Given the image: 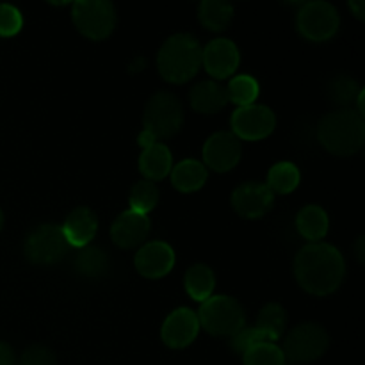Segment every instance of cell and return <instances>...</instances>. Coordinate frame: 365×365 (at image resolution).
<instances>
[{
    "label": "cell",
    "mask_w": 365,
    "mask_h": 365,
    "mask_svg": "<svg viewBox=\"0 0 365 365\" xmlns=\"http://www.w3.org/2000/svg\"><path fill=\"white\" fill-rule=\"evenodd\" d=\"M346 274L342 253L328 242H310L294 259V277L299 287L312 296H328L341 287Z\"/></svg>",
    "instance_id": "6da1fadb"
},
{
    "label": "cell",
    "mask_w": 365,
    "mask_h": 365,
    "mask_svg": "<svg viewBox=\"0 0 365 365\" xmlns=\"http://www.w3.org/2000/svg\"><path fill=\"white\" fill-rule=\"evenodd\" d=\"M319 143L337 157L360 152L365 141V120L355 109H337L321 118L317 125Z\"/></svg>",
    "instance_id": "7a4b0ae2"
},
{
    "label": "cell",
    "mask_w": 365,
    "mask_h": 365,
    "mask_svg": "<svg viewBox=\"0 0 365 365\" xmlns=\"http://www.w3.org/2000/svg\"><path fill=\"white\" fill-rule=\"evenodd\" d=\"M202 66V46L191 34H173L163 43L157 56L160 77L171 84L189 82Z\"/></svg>",
    "instance_id": "3957f363"
},
{
    "label": "cell",
    "mask_w": 365,
    "mask_h": 365,
    "mask_svg": "<svg viewBox=\"0 0 365 365\" xmlns=\"http://www.w3.org/2000/svg\"><path fill=\"white\" fill-rule=\"evenodd\" d=\"M200 328L214 337L232 339L246 327V314L241 303L232 296H210L198 310Z\"/></svg>",
    "instance_id": "277c9868"
},
{
    "label": "cell",
    "mask_w": 365,
    "mask_h": 365,
    "mask_svg": "<svg viewBox=\"0 0 365 365\" xmlns=\"http://www.w3.org/2000/svg\"><path fill=\"white\" fill-rule=\"evenodd\" d=\"M184 125V109L173 93L159 91L148 100L143 113V127L157 143L170 139Z\"/></svg>",
    "instance_id": "5b68a950"
},
{
    "label": "cell",
    "mask_w": 365,
    "mask_h": 365,
    "mask_svg": "<svg viewBox=\"0 0 365 365\" xmlns=\"http://www.w3.org/2000/svg\"><path fill=\"white\" fill-rule=\"evenodd\" d=\"M71 246L64 239L59 225H39L29 232L24 242L25 257L34 266H53L70 253Z\"/></svg>",
    "instance_id": "8992f818"
},
{
    "label": "cell",
    "mask_w": 365,
    "mask_h": 365,
    "mask_svg": "<svg viewBox=\"0 0 365 365\" xmlns=\"http://www.w3.org/2000/svg\"><path fill=\"white\" fill-rule=\"evenodd\" d=\"M71 18H73L77 31L93 41H102V39L109 38L116 27L114 4L106 2V0L75 2L71 7Z\"/></svg>",
    "instance_id": "52a82bcc"
},
{
    "label": "cell",
    "mask_w": 365,
    "mask_h": 365,
    "mask_svg": "<svg viewBox=\"0 0 365 365\" xmlns=\"http://www.w3.org/2000/svg\"><path fill=\"white\" fill-rule=\"evenodd\" d=\"M330 346V337L321 324L305 323L292 328L284 341L285 360L296 364L314 362L327 353Z\"/></svg>",
    "instance_id": "ba28073f"
},
{
    "label": "cell",
    "mask_w": 365,
    "mask_h": 365,
    "mask_svg": "<svg viewBox=\"0 0 365 365\" xmlns=\"http://www.w3.org/2000/svg\"><path fill=\"white\" fill-rule=\"evenodd\" d=\"M299 34L314 43H323L334 38L341 25L339 11L330 2L316 0V2L302 4L296 16Z\"/></svg>",
    "instance_id": "9c48e42d"
},
{
    "label": "cell",
    "mask_w": 365,
    "mask_h": 365,
    "mask_svg": "<svg viewBox=\"0 0 365 365\" xmlns=\"http://www.w3.org/2000/svg\"><path fill=\"white\" fill-rule=\"evenodd\" d=\"M277 127V116L266 106L237 107L232 114V134L241 141H260L273 134Z\"/></svg>",
    "instance_id": "30bf717a"
},
{
    "label": "cell",
    "mask_w": 365,
    "mask_h": 365,
    "mask_svg": "<svg viewBox=\"0 0 365 365\" xmlns=\"http://www.w3.org/2000/svg\"><path fill=\"white\" fill-rule=\"evenodd\" d=\"M241 153V141L232 132H216L203 145V166L217 173H227L237 166Z\"/></svg>",
    "instance_id": "8fae6325"
},
{
    "label": "cell",
    "mask_w": 365,
    "mask_h": 365,
    "mask_svg": "<svg viewBox=\"0 0 365 365\" xmlns=\"http://www.w3.org/2000/svg\"><path fill=\"white\" fill-rule=\"evenodd\" d=\"M274 203V195L266 184L246 182L232 192V207L246 220H259L266 216Z\"/></svg>",
    "instance_id": "7c38bea8"
},
{
    "label": "cell",
    "mask_w": 365,
    "mask_h": 365,
    "mask_svg": "<svg viewBox=\"0 0 365 365\" xmlns=\"http://www.w3.org/2000/svg\"><path fill=\"white\" fill-rule=\"evenodd\" d=\"M200 323L195 310L187 307L173 310L160 328V339L164 344L171 349H184L187 348L195 339L198 337Z\"/></svg>",
    "instance_id": "4fadbf2b"
},
{
    "label": "cell",
    "mask_w": 365,
    "mask_h": 365,
    "mask_svg": "<svg viewBox=\"0 0 365 365\" xmlns=\"http://www.w3.org/2000/svg\"><path fill=\"white\" fill-rule=\"evenodd\" d=\"M239 63H241V53L237 45L230 39L217 38L202 48V64L214 78L223 81L234 75Z\"/></svg>",
    "instance_id": "5bb4252c"
},
{
    "label": "cell",
    "mask_w": 365,
    "mask_h": 365,
    "mask_svg": "<svg viewBox=\"0 0 365 365\" xmlns=\"http://www.w3.org/2000/svg\"><path fill=\"white\" fill-rule=\"evenodd\" d=\"M135 269L146 278H163L173 269L175 252L168 242L152 241L143 245L135 253Z\"/></svg>",
    "instance_id": "9a60e30c"
},
{
    "label": "cell",
    "mask_w": 365,
    "mask_h": 365,
    "mask_svg": "<svg viewBox=\"0 0 365 365\" xmlns=\"http://www.w3.org/2000/svg\"><path fill=\"white\" fill-rule=\"evenodd\" d=\"M150 217L146 214L125 210L114 220L110 227V239L116 246L123 250H132L143 246L150 234Z\"/></svg>",
    "instance_id": "2e32d148"
},
{
    "label": "cell",
    "mask_w": 365,
    "mask_h": 365,
    "mask_svg": "<svg viewBox=\"0 0 365 365\" xmlns=\"http://www.w3.org/2000/svg\"><path fill=\"white\" fill-rule=\"evenodd\" d=\"M64 239L71 248H84L91 245L95 239L96 230H98V220L96 214L88 207H77L68 214L64 225L61 227Z\"/></svg>",
    "instance_id": "e0dca14e"
},
{
    "label": "cell",
    "mask_w": 365,
    "mask_h": 365,
    "mask_svg": "<svg viewBox=\"0 0 365 365\" xmlns=\"http://www.w3.org/2000/svg\"><path fill=\"white\" fill-rule=\"evenodd\" d=\"M189 102L191 107L200 114H217L228 103L227 88L220 82L205 81L196 84L189 93Z\"/></svg>",
    "instance_id": "ac0fdd59"
},
{
    "label": "cell",
    "mask_w": 365,
    "mask_h": 365,
    "mask_svg": "<svg viewBox=\"0 0 365 365\" xmlns=\"http://www.w3.org/2000/svg\"><path fill=\"white\" fill-rule=\"evenodd\" d=\"M171 168H173V157L164 143H153V145L143 148L141 155H139V171L146 180H163L171 173Z\"/></svg>",
    "instance_id": "d6986e66"
},
{
    "label": "cell",
    "mask_w": 365,
    "mask_h": 365,
    "mask_svg": "<svg viewBox=\"0 0 365 365\" xmlns=\"http://www.w3.org/2000/svg\"><path fill=\"white\" fill-rule=\"evenodd\" d=\"M73 269L75 273L88 280H100V278L107 277L110 269L109 255L98 246H84L75 255Z\"/></svg>",
    "instance_id": "ffe728a7"
},
{
    "label": "cell",
    "mask_w": 365,
    "mask_h": 365,
    "mask_svg": "<svg viewBox=\"0 0 365 365\" xmlns=\"http://www.w3.org/2000/svg\"><path fill=\"white\" fill-rule=\"evenodd\" d=\"M207 168L200 160L185 159L171 168V184L180 192H195L207 182Z\"/></svg>",
    "instance_id": "44dd1931"
},
{
    "label": "cell",
    "mask_w": 365,
    "mask_h": 365,
    "mask_svg": "<svg viewBox=\"0 0 365 365\" xmlns=\"http://www.w3.org/2000/svg\"><path fill=\"white\" fill-rule=\"evenodd\" d=\"M296 228L310 242H319L330 228L327 210L319 205H307L296 216Z\"/></svg>",
    "instance_id": "7402d4cb"
},
{
    "label": "cell",
    "mask_w": 365,
    "mask_h": 365,
    "mask_svg": "<svg viewBox=\"0 0 365 365\" xmlns=\"http://www.w3.org/2000/svg\"><path fill=\"white\" fill-rule=\"evenodd\" d=\"M234 18V7L221 0H203L198 6V20L205 29L212 32L227 31Z\"/></svg>",
    "instance_id": "603a6c76"
},
{
    "label": "cell",
    "mask_w": 365,
    "mask_h": 365,
    "mask_svg": "<svg viewBox=\"0 0 365 365\" xmlns=\"http://www.w3.org/2000/svg\"><path fill=\"white\" fill-rule=\"evenodd\" d=\"M184 285L187 294L191 296L195 302L203 303L212 296L214 285H216V277H214L212 269L205 264H195L189 267L185 273Z\"/></svg>",
    "instance_id": "cb8c5ba5"
},
{
    "label": "cell",
    "mask_w": 365,
    "mask_h": 365,
    "mask_svg": "<svg viewBox=\"0 0 365 365\" xmlns=\"http://www.w3.org/2000/svg\"><path fill=\"white\" fill-rule=\"evenodd\" d=\"M287 327V312L280 303H267L257 317V330L262 331L271 342H277Z\"/></svg>",
    "instance_id": "d4e9b609"
},
{
    "label": "cell",
    "mask_w": 365,
    "mask_h": 365,
    "mask_svg": "<svg viewBox=\"0 0 365 365\" xmlns=\"http://www.w3.org/2000/svg\"><path fill=\"white\" fill-rule=\"evenodd\" d=\"M302 175L296 164L277 163L267 173V187L273 195H289L299 185Z\"/></svg>",
    "instance_id": "484cf974"
},
{
    "label": "cell",
    "mask_w": 365,
    "mask_h": 365,
    "mask_svg": "<svg viewBox=\"0 0 365 365\" xmlns=\"http://www.w3.org/2000/svg\"><path fill=\"white\" fill-rule=\"evenodd\" d=\"M260 86L257 82V78H253L252 75H237L230 81L227 88L228 102L235 103L239 107H246L255 103V100L259 98Z\"/></svg>",
    "instance_id": "4316f807"
},
{
    "label": "cell",
    "mask_w": 365,
    "mask_h": 365,
    "mask_svg": "<svg viewBox=\"0 0 365 365\" xmlns=\"http://www.w3.org/2000/svg\"><path fill=\"white\" fill-rule=\"evenodd\" d=\"M157 203H159V189H157V185L153 182L141 180L138 184H134L130 196H128L130 210L148 216V212H152L155 209Z\"/></svg>",
    "instance_id": "83f0119b"
},
{
    "label": "cell",
    "mask_w": 365,
    "mask_h": 365,
    "mask_svg": "<svg viewBox=\"0 0 365 365\" xmlns=\"http://www.w3.org/2000/svg\"><path fill=\"white\" fill-rule=\"evenodd\" d=\"M362 88L359 86V82L351 77H346V75H339L334 81L328 84V96L334 103L341 106L342 109H349V106L356 102Z\"/></svg>",
    "instance_id": "f1b7e54d"
},
{
    "label": "cell",
    "mask_w": 365,
    "mask_h": 365,
    "mask_svg": "<svg viewBox=\"0 0 365 365\" xmlns=\"http://www.w3.org/2000/svg\"><path fill=\"white\" fill-rule=\"evenodd\" d=\"M245 365H285V356L280 346L273 342H260L242 355Z\"/></svg>",
    "instance_id": "f546056e"
},
{
    "label": "cell",
    "mask_w": 365,
    "mask_h": 365,
    "mask_svg": "<svg viewBox=\"0 0 365 365\" xmlns=\"http://www.w3.org/2000/svg\"><path fill=\"white\" fill-rule=\"evenodd\" d=\"M24 27V16L20 9H16L11 4H0V36L11 38L16 36Z\"/></svg>",
    "instance_id": "4dcf8cb0"
},
{
    "label": "cell",
    "mask_w": 365,
    "mask_h": 365,
    "mask_svg": "<svg viewBox=\"0 0 365 365\" xmlns=\"http://www.w3.org/2000/svg\"><path fill=\"white\" fill-rule=\"evenodd\" d=\"M260 342H271V341L262 334V331L257 330L255 327L253 328L245 327L237 335H234V337L230 339V348L234 349L235 353H241V355H245L250 348H253L255 344H260Z\"/></svg>",
    "instance_id": "1f68e13d"
},
{
    "label": "cell",
    "mask_w": 365,
    "mask_h": 365,
    "mask_svg": "<svg viewBox=\"0 0 365 365\" xmlns=\"http://www.w3.org/2000/svg\"><path fill=\"white\" fill-rule=\"evenodd\" d=\"M16 365H57V362L52 349L41 344H34L29 346V348L21 353Z\"/></svg>",
    "instance_id": "d6a6232c"
},
{
    "label": "cell",
    "mask_w": 365,
    "mask_h": 365,
    "mask_svg": "<svg viewBox=\"0 0 365 365\" xmlns=\"http://www.w3.org/2000/svg\"><path fill=\"white\" fill-rule=\"evenodd\" d=\"M0 365H16L13 348L2 341H0Z\"/></svg>",
    "instance_id": "836d02e7"
},
{
    "label": "cell",
    "mask_w": 365,
    "mask_h": 365,
    "mask_svg": "<svg viewBox=\"0 0 365 365\" xmlns=\"http://www.w3.org/2000/svg\"><path fill=\"white\" fill-rule=\"evenodd\" d=\"M349 9L355 13V16L359 18V20H364V14H365V2H364V0H353V2H349Z\"/></svg>",
    "instance_id": "e575fe53"
},
{
    "label": "cell",
    "mask_w": 365,
    "mask_h": 365,
    "mask_svg": "<svg viewBox=\"0 0 365 365\" xmlns=\"http://www.w3.org/2000/svg\"><path fill=\"white\" fill-rule=\"evenodd\" d=\"M356 257H359L360 262H364V257H365V253H364V237H360L359 241H356Z\"/></svg>",
    "instance_id": "d590c367"
},
{
    "label": "cell",
    "mask_w": 365,
    "mask_h": 365,
    "mask_svg": "<svg viewBox=\"0 0 365 365\" xmlns=\"http://www.w3.org/2000/svg\"><path fill=\"white\" fill-rule=\"evenodd\" d=\"M2 227H4V214L2 210H0V230H2Z\"/></svg>",
    "instance_id": "8d00e7d4"
}]
</instances>
